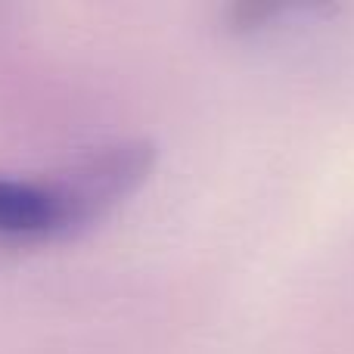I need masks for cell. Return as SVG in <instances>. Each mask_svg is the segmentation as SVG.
<instances>
[{
	"instance_id": "cell-3",
	"label": "cell",
	"mask_w": 354,
	"mask_h": 354,
	"mask_svg": "<svg viewBox=\"0 0 354 354\" xmlns=\"http://www.w3.org/2000/svg\"><path fill=\"white\" fill-rule=\"evenodd\" d=\"M339 0H227L224 22L233 35H249L292 12H333Z\"/></svg>"
},
{
	"instance_id": "cell-1",
	"label": "cell",
	"mask_w": 354,
	"mask_h": 354,
	"mask_svg": "<svg viewBox=\"0 0 354 354\" xmlns=\"http://www.w3.org/2000/svg\"><path fill=\"white\" fill-rule=\"evenodd\" d=\"M156 168V147L147 140H118L78 156L62 171L50 174L62 208L66 239L93 230L118 205L131 199Z\"/></svg>"
},
{
	"instance_id": "cell-2",
	"label": "cell",
	"mask_w": 354,
	"mask_h": 354,
	"mask_svg": "<svg viewBox=\"0 0 354 354\" xmlns=\"http://www.w3.org/2000/svg\"><path fill=\"white\" fill-rule=\"evenodd\" d=\"M0 239L16 245L66 243L62 208L50 180L0 174Z\"/></svg>"
}]
</instances>
